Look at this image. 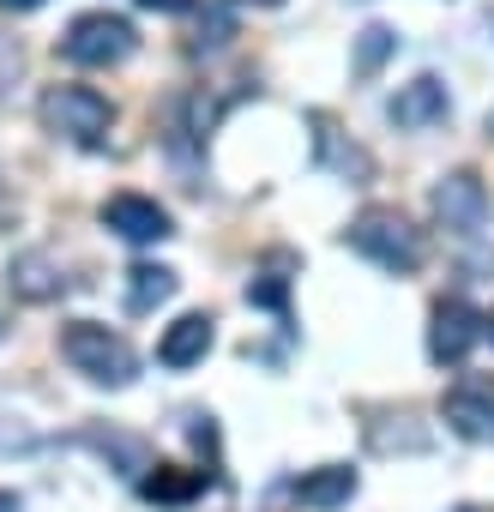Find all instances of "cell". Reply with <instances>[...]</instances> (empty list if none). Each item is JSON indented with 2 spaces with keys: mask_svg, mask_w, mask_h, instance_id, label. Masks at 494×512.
<instances>
[{
  "mask_svg": "<svg viewBox=\"0 0 494 512\" xmlns=\"http://www.w3.org/2000/svg\"><path fill=\"white\" fill-rule=\"evenodd\" d=\"M344 241L362 253V260H374L380 272H398V278L422 272V260H428V235H422L398 205H368V211H356V223L344 229Z\"/></svg>",
  "mask_w": 494,
  "mask_h": 512,
  "instance_id": "6da1fadb",
  "label": "cell"
},
{
  "mask_svg": "<svg viewBox=\"0 0 494 512\" xmlns=\"http://www.w3.org/2000/svg\"><path fill=\"white\" fill-rule=\"evenodd\" d=\"M61 356H67L91 386H133V380H139V350H133L121 332L97 326V320L61 326Z\"/></svg>",
  "mask_w": 494,
  "mask_h": 512,
  "instance_id": "7a4b0ae2",
  "label": "cell"
},
{
  "mask_svg": "<svg viewBox=\"0 0 494 512\" xmlns=\"http://www.w3.org/2000/svg\"><path fill=\"white\" fill-rule=\"evenodd\" d=\"M43 127L55 139H67V145H85L91 151V145L109 139L115 103L103 91H91V85H55V91H43Z\"/></svg>",
  "mask_w": 494,
  "mask_h": 512,
  "instance_id": "3957f363",
  "label": "cell"
},
{
  "mask_svg": "<svg viewBox=\"0 0 494 512\" xmlns=\"http://www.w3.org/2000/svg\"><path fill=\"white\" fill-rule=\"evenodd\" d=\"M139 49V31H133V19H121V13H79L73 25H67V37H61V55L73 61V67H121L127 55Z\"/></svg>",
  "mask_w": 494,
  "mask_h": 512,
  "instance_id": "277c9868",
  "label": "cell"
},
{
  "mask_svg": "<svg viewBox=\"0 0 494 512\" xmlns=\"http://www.w3.org/2000/svg\"><path fill=\"white\" fill-rule=\"evenodd\" d=\"M434 217H440L446 235L476 241L482 223H488V187H482V175H476V169H452V175H440V187H434Z\"/></svg>",
  "mask_w": 494,
  "mask_h": 512,
  "instance_id": "5b68a950",
  "label": "cell"
},
{
  "mask_svg": "<svg viewBox=\"0 0 494 512\" xmlns=\"http://www.w3.org/2000/svg\"><path fill=\"white\" fill-rule=\"evenodd\" d=\"M440 416H446V428H452L458 440L494 446V380H488V374L458 380V386L440 398Z\"/></svg>",
  "mask_w": 494,
  "mask_h": 512,
  "instance_id": "8992f818",
  "label": "cell"
},
{
  "mask_svg": "<svg viewBox=\"0 0 494 512\" xmlns=\"http://www.w3.org/2000/svg\"><path fill=\"white\" fill-rule=\"evenodd\" d=\"M476 338H482V314H476L464 296L434 302V314H428V356H434L440 368H458V362L476 350Z\"/></svg>",
  "mask_w": 494,
  "mask_h": 512,
  "instance_id": "52a82bcc",
  "label": "cell"
},
{
  "mask_svg": "<svg viewBox=\"0 0 494 512\" xmlns=\"http://www.w3.org/2000/svg\"><path fill=\"white\" fill-rule=\"evenodd\" d=\"M103 229H115V235L133 241V247H151V241L175 235L169 211H163L151 193H115V199H103Z\"/></svg>",
  "mask_w": 494,
  "mask_h": 512,
  "instance_id": "ba28073f",
  "label": "cell"
},
{
  "mask_svg": "<svg viewBox=\"0 0 494 512\" xmlns=\"http://www.w3.org/2000/svg\"><path fill=\"white\" fill-rule=\"evenodd\" d=\"M386 115H392V127H398V133H428V127H440V121L452 115V97H446V79H434V73H422V79H410V85H398V97L386 103Z\"/></svg>",
  "mask_w": 494,
  "mask_h": 512,
  "instance_id": "9c48e42d",
  "label": "cell"
},
{
  "mask_svg": "<svg viewBox=\"0 0 494 512\" xmlns=\"http://www.w3.org/2000/svg\"><path fill=\"white\" fill-rule=\"evenodd\" d=\"M7 284H13L19 302H61L67 272H61L55 253H19V260L7 266Z\"/></svg>",
  "mask_w": 494,
  "mask_h": 512,
  "instance_id": "30bf717a",
  "label": "cell"
},
{
  "mask_svg": "<svg viewBox=\"0 0 494 512\" xmlns=\"http://www.w3.org/2000/svg\"><path fill=\"white\" fill-rule=\"evenodd\" d=\"M211 326H217L211 314H181V320L157 338V362H163V368H193V362H205V350H211V338H217Z\"/></svg>",
  "mask_w": 494,
  "mask_h": 512,
  "instance_id": "8fae6325",
  "label": "cell"
},
{
  "mask_svg": "<svg viewBox=\"0 0 494 512\" xmlns=\"http://www.w3.org/2000/svg\"><path fill=\"white\" fill-rule=\"evenodd\" d=\"M350 494H356V470H350V464H320V470H308V476L296 482V500H302V506H320V512L350 506Z\"/></svg>",
  "mask_w": 494,
  "mask_h": 512,
  "instance_id": "7c38bea8",
  "label": "cell"
},
{
  "mask_svg": "<svg viewBox=\"0 0 494 512\" xmlns=\"http://www.w3.org/2000/svg\"><path fill=\"white\" fill-rule=\"evenodd\" d=\"M139 494L151 506H187L205 494V470H175V464H151V476L139 482Z\"/></svg>",
  "mask_w": 494,
  "mask_h": 512,
  "instance_id": "4fadbf2b",
  "label": "cell"
},
{
  "mask_svg": "<svg viewBox=\"0 0 494 512\" xmlns=\"http://www.w3.org/2000/svg\"><path fill=\"white\" fill-rule=\"evenodd\" d=\"M175 284H181V278H175L169 266H133V272H127V308H133V314H151V308H163V302L175 296Z\"/></svg>",
  "mask_w": 494,
  "mask_h": 512,
  "instance_id": "5bb4252c",
  "label": "cell"
},
{
  "mask_svg": "<svg viewBox=\"0 0 494 512\" xmlns=\"http://www.w3.org/2000/svg\"><path fill=\"white\" fill-rule=\"evenodd\" d=\"M392 49H398V31H386V25H368L362 37H356V79H374L386 61H392Z\"/></svg>",
  "mask_w": 494,
  "mask_h": 512,
  "instance_id": "9a60e30c",
  "label": "cell"
},
{
  "mask_svg": "<svg viewBox=\"0 0 494 512\" xmlns=\"http://www.w3.org/2000/svg\"><path fill=\"white\" fill-rule=\"evenodd\" d=\"M85 440H91L103 458H121V470H127V476H145V470H151V446H145V440H133V434H85Z\"/></svg>",
  "mask_w": 494,
  "mask_h": 512,
  "instance_id": "2e32d148",
  "label": "cell"
},
{
  "mask_svg": "<svg viewBox=\"0 0 494 512\" xmlns=\"http://www.w3.org/2000/svg\"><path fill=\"white\" fill-rule=\"evenodd\" d=\"M314 127H320V151H326L344 175H350V169H356V175H368V169H374V163H368V151H356V145L344 151V145H338V133H332V121H326V115H314Z\"/></svg>",
  "mask_w": 494,
  "mask_h": 512,
  "instance_id": "e0dca14e",
  "label": "cell"
},
{
  "mask_svg": "<svg viewBox=\"0 0 494 512\" xmlns=\"http://www.w3.org/2000/svg\"><path fill=\"white\" fill-rule=\"evenodd\" d=\"M229 37H235V13H229V7H211L205 25H199V43H193V49H223Z\"/></svg>",
  "mask_w": 494,
  "mask_h": 512,
  "instance_id": "ac0fdd59",
  "label": "cell"
},
{
  "mask_svg": "<svg viewBox=\"0 0 494 512\" xmlns=\"http://www.w3.org/2000/svg\"><path fill=\"white\" fill-rule=\"evenodd\" d=\"M247 302L284 314V308H290V284H284V278H254V284H247Z\"/></svg>",
  "mask_w": 494,
  "mask_h": 512,
  "instance_id": "d6986e66",
  "label": "cell"
},
{
  "mask_svg": "<svg viewBox=\"0 0 494 512\" xmlns=\"http://www.w3.org/2000/svg\"><path fill=\"white\" fill-rule=\"evenodd\" d=\"M139 7H145V13H187L193 0H139Z\"/></svg>",
  "mask_w": 494,
  "mask_h": 512,
  "instance_id": "ffe728a7",
  "label": "cell"
},
{
  "mask_svg": "<svg viewBox=\"0 0 494 512\" xmlns=\"http://www.w3.org/2000/svg\"><path fill=\"white\" fill-rule=\"evenodd\" d=\"M43 0H0V13H37Z\"/></svg>",
  "mask_w": 494,
  "mask_h": 512,
  "instance_id": "44dd1931",
  "label": "cell"
},
{
  "mask_svg": "<svg viewBox=\"0 0 494 512\" xmlns=\"http://www.w3.org/2000/svg\"><path fill=\"white\" fill-rule=\"evenodd\" d=\"M0 512H19V494H7V488H0Z\"/></svg>",
  "mask_w": 494,
  "mask_h": 512,
  "instance_id": "7402d4cb",
  "label": "cell"
},
{
  "mask_svg": "<svg viewBox=\"0 0 494 512\" xmlns=\"http://www.w3.org/2000/svg\"><path fill=\"white\" fill-rule=\"evenodd\" d=\"M482 338H494V314H482Z\"/></svg>",
  "mask_w": 494,
  "mask_h": 512,
  "instance_id": "603a6c76",
  "label": "cell"
},
{
  "mask_svg": "<svg viewBox=\"0 0 494 512\" xmlns=\"http://www.w3.org/2000/svg\"><path fill=\"white\" fill-rule=\"evenodd\" d=\"M247 7H284V0H247Z\"/></svg>",
  "mask_w": 494,
  "mask_h": 512,
  "instance_id": "cb8c5ba5",
  "label": "cell"
},
{
  "mask_svg": "<svg viewBox=\"0 0 494 512\" xmlns=\"http://www.w3.org/2000/svg\"><path fill=\"white\" fill-rule=\"evenodd\" d=\"M464 512H482V506H464Z\"/></svg>",
  "mask_w": 494,
  "mask_h": 512,
  "instance_id": "d4e9b609",
  "label": "cell"
},
{
  "mask_svg": "<svg viewBox=\"0 0 494 512\" xmlns=\"http://www.w3.org/2000/svg\"><path fill=\"white\" fill-rule=\"evenodd\" d=\"M488 133H494V115H488Z\"/></svg>",
  "mask_w": 494,
  "mask_h": 512,
  "instance_id": "484cf974",
  "label": "cell"
}]
</instances>
